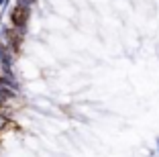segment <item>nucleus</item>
<instances>
[{
	"label": "nucleus",
	"instance_id": "nucleus-1",
	"mask_svg": "<svg viewBox=\"0 0 159 157\" xmlns=\"http://www.w3.org/2000/svg\"><path fill=\"white\" fill-rule=\"evenodd\" d=\"M29 16H31V8L29 6H19L14 4L10 8V27L14 29H27V23H29Z\"/></svg>",
	"mask_w": 159,
	"mask_h": 157
},
{
	"label": "nucleus",
	"instance_id": "nucleus-3",
	"mask_svg": "<svg viewBox=\"0 0 159 157\" xmlns=\"http://www.w3.org/2000/svg\"><path fill=\"white\" fill-rule=\"evenodd\" d=\"M6 8V0H0V10H4Z\"/></svg>",
	"mask_w": 159,
	"mask_h": 157
},
{
	"label": "nucleus",
	"instance_id": "nucleus-2",
	"mask_svg": "<svg viewBox=\"0 0 159 157\" xmlns=\"http://www.w3.org/2000/svg\"><path fill=\"white\" fill-rule=\"evenodd\" d=\"M6 125H8V116H6L4 112H2V108H0V131L4 129Z\"/></svg>",
	"mask_w": 159,
	"mask_h": 157
},
{
	"label": "nucleus",
	"instance_id": "nucleus-4",
	"mask_svg": "<svg viewBox=\"0 0 159 157\" xmlns=\"http://www.w3.org/2000/svg\"><path fill=\"white\" fill-rule=\"evenodd\" d=\"M157 145H159V139H157Z\"/></svg>",
	"mask_w": 159,
	"mask_h": 157
}]
</instances>
